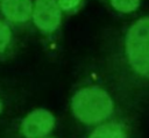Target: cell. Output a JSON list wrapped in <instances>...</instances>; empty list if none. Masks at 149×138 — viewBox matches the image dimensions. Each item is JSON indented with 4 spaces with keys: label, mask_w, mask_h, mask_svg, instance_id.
<instances>
[{
    "label": "cell",
    "mask_w": 149,
    "mask_h": 138,
    "mask_svg": "<svg viewBox=\"0 0 149 138\" xmlns=\"http://www.w3.org/2000/svg\"><path fill=\"white\" fill-rule=\"evenodd\" d=\"M109 65L111 83L126 101L149 99V16L134 21L127 28L121 49Z\"/></svg>",
    "instance_id": "cell-1"
},
{
    "label": "cell",
    "mask_w": 149,
    "mask_h": 138,
    "mask_svg": "<svg viewBox=\"0 0 149 138\" xmlns=\"http://www.w3.org/2000/svg\"><path fill=\"white\" fill-rule=\"evenodd\" d=\"M115 108L111 93L99 85H86L78 88L71 97L73 116L86 125L104 123Z\"/></svg>",
    "instance_id": "cell-2"
},
{
    "label": "cell",
    "mask_w": 149,
    "mask_h": 138,
    "mask_svg": "<svg viewBox=\"0 0 149 138\" xmlns=\"http://www.w3.org/2000/svg\"><path fill=\"white\" fill-rule=\"evenodd\" d=\"M55 116L44 108H37L24 115L16 125L19 138H45L55 128Z\"/></svg>",
    "instance_id": "cell-3"
},
{
    "label": "cell",
    "mask_w": 149,
    "mask_h": 138,
    "mask_svg": "<svg viewBox=\"0 0 149 138\" xmlns=\"http://www.w3.org/2000/svg\"><path fill=\"white\" fill-rule=\"evenodd\" d=\"M31 20L41 32H54L62 21V9L57 0H35Z\"/></svg>",
    "instance_id": "cell-4"
},
{
    "label": "cell",
    "mask_w": 149,
    "mask_h": 138,
    "mask_svg": "<svg viewBox=\"0 0 149 138\" xmlns=\"http://www.w3.org/2000/svg\"><path fill=\"white\" fill-rule=\"evenodd\" d=\"M31 0H2L0 2L1 17L13 26H23L33 17Z\"/></svg>",
    "instance_id": "cell-5"
},
{
    "label": "cell",
    "mask_w": 149,
    "mask_h": 138,
    "mask_svg": "<svg viewBox=\"0 0 149 138\" xmlns=\"http://www.w3.org/2000/svg\"><path fill=\"white\" fill-rule=\"evenodd\" d=\"M19 49V39L13 27L0 17V63L12 59Z\"/></svg>",
    "instance_id": "cell-6"
},
{
    "label": "cell",
    "mask_w": 149,
    "mask_h": 138,
    "mask_svg": "<svg viewBox=\"0 0 149 138\" xmlns=\"http://www.w3.org/2000/svg\"><path fill=\"white\" fill-rule=\"evenodd\" d=\"M87 138H127V130L121 122L108 121L100 123Z\"/></svg>",
    "instance_id": "cell-7"
},
{
    "label": "cell",
    "mask_w": 149,
    "mask_h": 138,
    "mask_svg": "<svg viewBox=\"0 0 149 138\" xmlns=\"http://www.w3.org/2000/svg\"><path fill=\"white\" fill-rule=\"evenodd\" d=\"M112 6L121 13H130L137 9L140 0H111Z\"/></svg>",
    "instance_id": "cell-8"
},
{
    "label": "cell",
    "mask_w": 149,
    "mask_h": 138,
    "mask_svg": "<svg viewBox=\"0 0 149 138\" xmlns=\"http://www.w3.org/2000/svg\"><path fill=\"white\" fill-rule=\"evenodd\" d=\"M10 103H12V97L9 95V92L0 86V118L10 108Z\"/></svg>",
    "instance_id": "cell-9"
},
{
    "label": "cell",
    "mask_w": 149,
    "mask_h": 138,
    "mask_svg": "<svg viewBox=\"0 0 149 138\" xmlns=\"http://www.w3.org/2000/svg\"><path fill=\"white\" fill-rule=\"evenodd\" d=\"M80 0H57L58 6L63 10H71L79 5Z\"/></svg>",
    "instance_id": "cell-10"
},
{
    "label": "cell",
    "mask_w": 149,
    "mask_h": 138,
    "mask_svg": "<svg viewBox=\"0 0 149 138\" xmlns=\"http://www.w3.org/2000/svg\"><path fill=\"white\" fill-rule=\"evenodd\" d=\"M1 1H2V0H0V2H1Z\"/></svg>",
    "instance_id": "cell-11"
},
{
    "label": "cell",
    "mask_w": 149,
    "mask_h": 138,
    "mask_svg": "<svg viewBox=\"0 0 149 138\" xmlns=\"http://www.w3.org/2000/svg\"><path fill=\"white\" fill-rule=\"evenodd\" d=\"M45 138H47V137H45Z\"/></svg>",
    "instance_id": "cell-12"
}]
</instances>
